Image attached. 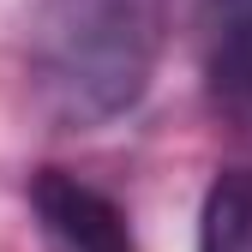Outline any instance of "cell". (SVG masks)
<instances>
[{
  "label": "cell",
  "mask_w": 252,
  "mask_h": 252,
  "mask_svg": "<svg viewBox=\"0 0 252 252\" xmlns=\"http://www.w3.org/2000/svg\"><path fill=\"white\" fill-rule=\"evenodd\" d=\"M162 54V0H36L30 90L60 126L126 114Z\"/></svg>",
  "instance_id": "6da1fadb"
},
{
  "label": "cell",
  "mask_w": 252,
  "mask_h": 252,
  "mask_svg": "<svg viewBox=\"0 0 252 252\" xmlns=\"http://www.w3.org/2000/svg\"><path fill=\"white\" fill-rule=\"evenodd\" d=\"M30 216L42 228V252H138L120 204L66 168L30 174Z\"/></svg>",
  "instance_id": "7a4b0ae2"
},
{
  "label": "cell",
  "mask_w": 252,
  "mask_h": 252,
  "mask_svg": "<svg viewBox=\"0 0 252 252\" xmlns=\"http://www.w3.org/2000/svg\"><path fill=\"white\" fill-rule=\"evenodd\" d=\"M204 78L222 114H252V0H204Z\"/></svg>",
  "instance_id": "3957f363"
},
{
  "label": "cell",
  "mask_w": 252,
  "mask_h": 252,
  "mask_svg": "<svg viewBox=\"0 0 252 252\" xmlns=\"http://www.w3.org/2000/svg\"><path fill=\"white\" fill-rule=\"evenodd\" d=\"M198 252H252V168H222L210 180Z\"/></svg>",
  "instance_id": "277c9868"
}]
</instances>
